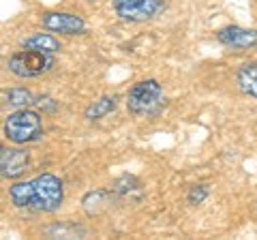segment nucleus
I'll return each mask as SVG.
<instances>
[{"label": "nucleus", "instance_id": "nucleus-3", "mask_svg": "<svg viewBox=\"0 0 257 240\" xmlns=\"http://www.w3.org/2000/svg\"><path fill=\"white\" fill-rule=\"evenodd\" d=\"M163 103V88L157 79L138 82L126 97V107L133 116H155Z\"/></svg>", "mask_w": 257, "mask_h": 240}, {"label": "nucleus", "instance_id": "nucleus-12", "mask_svg": "<svg viewBox=\"0 0 257 240\" xmlns=\"http://www.w3.org/2000/svg\"><path fill=\"white\" fill-rule=\"evenodd\" d=\"M7 99H9V105L18 107V109H24V107H28L30 103H35L32 92L26 90V88H13V90L7 92Z\"/></svg>", "mask_w": 257, "mask_h": 240}, {"label": "nucleus", "instance_id": "nucleus-2", "mask_svg": "<svg viewBox=\"0 0 257 240\" xmlns=\"http://www.w3.org/2000/svg\"><path fill=\"white\" fill-rule=\"evenodd\" d=\"M43 131L41 116L28 107L18 109L5 120V138L22 146V144L35 142Z\"/></svg>", "mask_w": 257, "mask_h": 240}, {"label": "nucleus", "instance_id": "nucleus-7", "mask_svg": "<svg viewBox=\"0 0 257 240\" xmlns=\"http://www.w3.org/2000/svg\"><path fill=\"white\" fill-rule=\"evenodd\" d=\"M30 155L24 148H7L0 150V176L7 180H15L28 170Z\"/></svg>", "mask_w": 257, "mask_h": 240}, {"label": "nucleus", "instance_id": "nucleus-8", "mask_svg": "<svg viewBox=\"0 0 257 240\" xmlns=\"http://www.w3.org/2000/svg\"><path fill=\"white\" fill-rule=\"evenodd\" d=\"M216 39H219L221 45L229 47V50L242 52V50H251V47L257 45V30L242 28V26H227L216 33Z\"/></svg>", "mask_w": 257, "mask_h": 240}, {"label": "nucleus", "instance_id": "nucleus-5", "mask_svg": "<svg viewBox=\"0 0 257 240\" xmlns=\"http://www.w3.org/2000/svg\"><path fill=\"white\" fill-rule=\"evenodd\" d=\"M111 5L124 22H148L165 9L163 0H111Z\"/></svg>", "mask_w": 257, "mask_h": 240}, {"label": "nucleus", "instance_id": "nucleus-10", "mask_svg": "<svg viewBox=\"0 0 257 240\" xmlns=\"http://www.w3.org/2000/svg\"><path fill=\"white\" fill-rule=\"evenodd\" d=\"M22 47H28V50H39V52H50L56 54L60 52V41L47 33H37L32 37H26L22 41Z\"/></svg>", "mask_w": 257, "mask_h": 240}, {"label": "nucleus", "instance_id": "nucleus-14", "mask_svg": "<svg viewBox=\"0 0 257 240\" xmlns=\"http://www.w3.org/2000/svg\"><path fill=\"white\" fill-rule=\"evenodd\" d=\"M0 150H3V144H0Z\"/></svg>", "mask_w": 257, "mask_h": 240}, {"label": "nucleus", "instance_id": "nucleus-4", "mask_svg": "<svg viewBox=\"0 0 257 240\" xmlns=\"http://www.w3.org/2000/svg\"><path fill=\"white\" fill-rule=\"evenodd\" d=\"M56 65L54 54L50 52H39V50H24L15 52L9 58V71L18 77H41L47 71H52Z\"/></svg>", "mask_w": 257, "mask_h": 240}, {"label": "nucleus", "instance_id": "nucleus-6", "mask_svg": "<svg viewBox=\"0 0 257 240\" xmlns=\"http://www.w3.org/2000/svg\"><path fill=\"white\" fill-rule=\"evenodd\" d=\"M41 24L52 30V33L60 35H82L86 33V20L82 15L67 13V11H47L41 15Z\"/></svg>", "mask_w": 257, "mask_h": 240}, {"label": "nucleus", "instance_id": "nucleus-13", "mask_svg": "<svg viewBox=\"0 0 257 240\" xmlns=\"http://www.w3.org/2000/svg\"><path fill=\"white\" fill-rule=\"evenodd\" d=\"M206 197H208V189H206L204 185H195V187H191L189 195H187V202H189L191 206H199Z\"/></svg>", "mask_w": 257, "mask_h": 240}, {"label": "nucleus", "instance_id": "nucleus-9", "mask_svg": "<svg viewBox=\"0 0 257 240\" xmlns=\"http://www.w3.org/2000/svg\"><path fill=\"white\" fill-rule=\"evenodd\" d=\"M238 88L242 90L246 97L257 99V62H246L238 71Z\"/></svg>", "mask_w": 257, "mask_h": 240}, {"label": "nucleus", "instance_id": "nucleus-1", "mask_svg": "<svg viewBox=\"0 0 257 240\" xmlns=\"http://www.w3.org/2000/svg\"><path fill=\"white\" fill-rule=\"evenodd\" d=\"M9 197L18 208L37 212H54L64 202V187L58 176L41 174L32 180L13 185L9 189Z\"/></svg>", "mask_w": 257, "mask_h": 240}, {"label": "nucleus", "instance_id": "nucleus-11", "mask_svg": "<svg viewBox=\"0 0 257 240\" xmlns=\"http://www.w3.org/2000/svg\"><path fill=\"white\" fill-rule=\"evenodd\" d=\"M116 105H118L116 97H101L99 101H94L92 105L86 107V118L88 120H101V118L109 116L111 111L116 109Z\"/></svg>", "mask_w": 257, "mask_h": 240}]
</instances>
